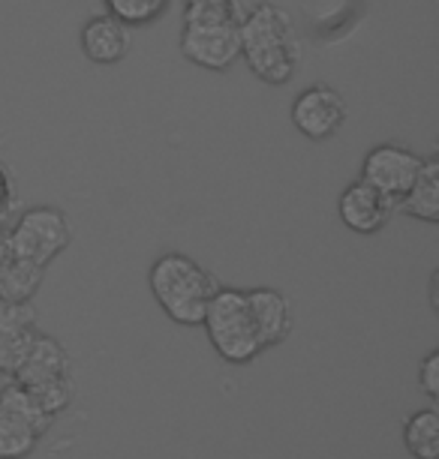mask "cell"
<instances>
[{
  "label": "cell",
  "mask_w": 439,
  "mask_h": 459,
  "mask_svg": "<svg viewBox=\"0 0 439 459\" xmlns=\"http://www.w3.org/2000/svg\"><path fill=\"white\" fill-rule=\"evenodd\" d=\"M6 235H10L13 253L37 267H48L73 244L70 220H66V213L60 207L51 204L24 211L13 225H6Z\"/></svg>",
  "instance_id": "cell-3"
},
{
  "label": "cell",
  "mask_w": 439,
  "mask_h": 459,
  "mask_svg": "<svg viewBox=\"0 0 439 459\" xmlns=\"http://www.w3.org/2000/svg\"><path fill=\"white\" fill-rule=\"evenodd\" d=\"M15 207H19V193H15L13 171L6 169V162L0 160V231L10 225Z\"/></svg>",
  "instance_id": "cell-19"
},
{
  "label": "cell",
  "mask_w": 439,
  "mask_h": 459,
  "mask_svg": "<svg viewBox=\"0 0 439 459\" xmlns=\"http://www.w3.org/2000/svg\"><path fill=\"white\" fill-rule=\"evenodd\" d=\"M102 6L127 28H145L169 10V0H102Z\"/></svg>",
  "instance_id": "cell-16"
},
{
  "label": "cell",
  "mask_w": 439,
  "mask_h": 459,
  "mask_svg": "<svg viewBox=\"0 0 439 459\" xmlns=\"http://www.w3.org/2000/svg\"><path fill=\"white\" fill-rule=\"evenodd\" d=\"M241 57L247 60L250 73H253L256 79L280 88V84H289L298 75L301 57H304V46H301V39L295 37L286 42H274V46L244 51Z\"/></svg>",
  "instance_id": "cell-10"
},
{
  "label": "cell",
  "mask_w": 439,
  "mask_h": 459,
  "mask_svg": "<svg viewBox=\"0 0 439 459\" xmlns=\"http://www.w3.org/2000/svg\"><path fill=\"white\" fill-rule=\"evenodd\" d=\"M178 48L190 64L211 69V73H226V69H232L241 60L238 24L184 22Z\"/></svg>",
  "instance_id": "cell-4"
},
{
  "label": "cell",
  "mask_w": 439,
  "mask_h": 459,
  "mask_svg": "<svg viewBox=\"0 0 439 459\" xmlns=\"http://www.w3.org/2000/svg\"><path fill=\"white\" fill-rule=\"evenodd\" d=\"M0 411L10 414L13 420H19L22 427H28L33 436H40V438L46 436L51 429V423H55L37 403H33L28 387H22L19 381H10V385L0 391Z\"/></svg>",
  "instance_id": "cell-13"
},
{
  "label": "cell",
  "mask_w": 439,
  "mask_h": 459,
  "mask_svg": "<svg viewBox=\"0 0 439 459\" xmlns=\"http://www.w3.org/2000/svg\"><path fill=\"white\" fill-rule=\"evenodd\" d=\"M403 445L416 459H439V411L421 409L403 423Z\"/></svg>",
  "instance_id": "cell-14"
},
{
  "label": "cell",
  "mask_w": 439,
  "mask_h": 459,
  "mask_svg": "<svg viewBox=\"0 0 439 459\" xmlns=\"http://www.w3.org/2000/svg\"><path fill=\"white\" fill-rule=\"evenodd\" d=\"M13 264H15V253L10 247V235L4 229L0 231V298H6V282H10Z\"/></svg>",
  "instance_id": "cell-21"
},
{
  "label": "cell",
  "mask_w": 439,
  "mask_h": 459,
  "mask_svg": "<svg viewBox=\"0 0 439 459\" xmlns=\"http://www.w3.org/2000/svg\"><path fill=\"white\" fill-rule=\"evenodd\" d=\"M28 394L33 396V403H37L51 420L60 418V414L70 409L73 400H75V387H73V378L70 376H60V378L40 381V385H31Z\"/></svg>",
  "instance_id": "cell-15"
},
{
  "label": "cell",
  "mask_w": 439,
  "mask_h": 459,
  "mask_svg": "<svg viewBox=\"0 0 439 459\" xmlns=\"http://www.w3.org/2000/svg\"><path fill=\"white\" fill-rule=\"evenodd\" d=\"M60 376H70V354H66V349L55 340V336L37 333L33 336L28 358H24L22 367L15 369L13 381L31 387V385H40V381L60 378Z\"/></svg>",
  "instance_id": "cell-11"
},
{
  "label": "cell",
  "mask_w": 439,
  "mask_h": 459,
  "mask_svg": "<svg viewBox=\"0 0 439 459\" xmlns=\"http://www.w3.org/2000/svg\"><path fill=\"white\" fill-rule=\"evenodd\" d=\"M421 169V157L412 153L403 144H376L367 151L364 162H361V180L370 184L373 189H380L385 198H391L394 207L407 189L412 186Z\"/></svg>",
  "instance_id": "cell-6"
},
{
  "label": "cell",
  "mask_w": 439,
  "mask_h": 459,
  "mask_svg": "<svg viewBox=\"0 0 439 459\" xmlns=\"http://www.w3.org/2000/svg\"><path fill=\"white\" fill-rule=\"evenodd\" d=\"M37 445L40 436H33L28 427L0 411V459H28Z\"/></svg>",
  "instance_id": "cell-17"
},
{
  "label": "cell",
  "mask_w": 439,
  "mask_h": 459,
  "mask_svg": "<svg viewBox=\"0 0 439 459\" xmlns=\"http://www.w3.org/2000/svg\"><path fill=\"white\" fill-rule=\"evenodd\" d=\"M79 42H82L84 57H88L91 64H97V66L120 64V60L127 57V51H130V46H133L130 28H127V24H120L118 19H111L109 13L88 19V24L82 28Z\"/></svg>",
  "instance_id": "cell-8"
},
{
  "label": "cell",
  "mask_w": 439,
  "mask_h": 459,
  "mask_svg": "<svg viewBox=\"0 0 439 459\" xmlns=\"http://www.w3.org/2000/svg\"><path fill=\"white\" fill-rule=\"evenodd\" d=\"M398 207L407 216H416L421 222H439V160L427 157L421 160V169L407 195L400 198Z\"/></svg>",
  "instance_id": "cell-12"
},
{
  "label": "cell",
  "mask_w": 439,
  "mask_h": 459,
  "mask_svg": "<svg viewBox=\"0 0 439 459\" xmlns=\"http://www.w3.org/2000/svg\"><path fill=\"white\" fill-rule=\"evenodd\" d=\"M196 4H229V0H184V6H196Z\"/></svg>",
  "instance_id": "cell-22"
},
{
  "label": "cell",
  "mask_w": 439,
  "mask_h": 459,
  "mask_svg": "<svg viewBox=\"0 0 439 459\" xmlns=\"http://www.w3.org/2000/svg\"><path fill=\"white\" fill-rule=\"evenodd\" d=\"M349 108L340 91L331 84H310L292 100V124L310 142H325L347 124Z\"/></svg>",
  "instance_id": "cell-5"
},
{
  "label": "cell",
  "mask_w": 439,
  "mask_h": 459,
  "mask_svg": "<svg viewBox=\"0 0 439 459\" xmlns=\"http://www.w3.org/2000/svg\"><path fill=\"white\" fill-rule=\"evenodd\" d=\"M418 387H421V394L430 396V400H439V351H430L427 358L421 360Z\"/></svg>",
  "instance_id": "cell-20"
},
{
  "label": "cell",
  "mask_w": 439,
  "mask_h": 459,
  "mask_svg": "<svg viewBox=\"0 0 439 459\" xmlns=\"http://www.w3.org/2000/svg\"><path fill=\"white\" fill-rule=\"evenodd\" d=\"M148 285L154 300L175 325H202L211 294L220 289L217 280L184 253H162L148 271Z\"/></svg>",
  "instance_id": "cell-1"
},
{
  "label": "cell",
  "mask_w": 439,
  "mask_h": 459,
  "mask_svg": "<svg viewBox=\"0 0 439 459\" xmlns=\"http://www.w3.org/2000/svg\"><path fill=\"white\" fill-rule=\"evenodd\" d=\"M247 294V307L250 316L256 322V331H259V340L265 349H274L289 336L292 331V309L286 294L277 289H250Z\"/></svg>",
  "instance_id": "cell-9"
},
{
  "label": "cell",
  "mask_w": 439,
  "mask_h": 459,
  "mask_svg": "<svg viewBox=\"0 0 439 459\" xmlns=\"http://www.w3.org/2000/svg\"><path fill=\"white\" fill-rule=\"evenodd\" d=\"M202 327L208 333L214 351L232 367L253 363L265 351V345L256 331V322L250 316L247 294L241 289H217L211 294L205 309Z\"/></svg>",
  "instance_id": "cell-2"
},
{
  "label": "cell",
  "mask_w": 439,
  "mask_h": 459,
  "mask_svg": "<svg viewBox=\"0 0 439 459\" xmlns=\"http://www.w3.org/2000/svg\"><path fill=\"white\" fill-rule=\"evenodd\" d=\"M398 211L391 198H385L380 189H373L364 180H356L340 193L338 213L343 225L356 235H376L389 225L391 213Z\"/></svg>",
  "instance_id": "cell-7"
},
{
  "label": "cell",
  "mask_w": 439,
  "mask_h": 459,
  "mask_svg": "<svg viewBox=\"0 0 439 459\" xmlns=\"http://www.w3.org/2000/svg\"><path fill=\"white\" fill-rule=\"evenodd\" d=\"M37 331V307L33 300L0 298V336H24Z\"/></svg>",
  "instance_id": "cell-18"
}]
</instances>
